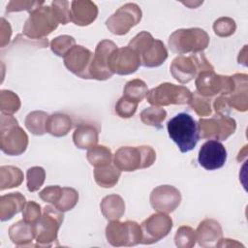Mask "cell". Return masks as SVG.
I'll use <instances>...</instances> for the list:
<instances>
[{
    "mask_svg": "<svg viewBox=\"0 0 248 248\" xmlns=\"http://www.w3.org/2000/svg\"><path fill=\"white\" fill-rule=\"evenodd\" d=\"M23 181V172L14 166H2L0 168V189L18 187Z\"/></svg>",
    "mask_w": 248,
    "mask_h": 248,
    "instance_id": "cell-29",
    "label": "cell"
},
{
    "mask_svg": "<svg viewBox=\"0 0 248 248\" xmlns=\"http://www.w3.org/2000/svg\"><path fill=\"white\" fill-rule=\"evenodd\" d=\"M104 217L108 221L119 220L125 212V202L123 199L116 194L105 197L100 204Z\"/></svg>",
    "mask_w": 248,
    "mask_h": 248,
    "instance_id": "cell-26",
    "label": "cell"
},
{
    "mask_svg": "<svg viewBox=\"0 0 248 248\" xmlns=\"http://www.w3.org/2000/svg\"><path fill=\"white\" fill-rule=\"evenodd\" d=\"M223 231L220 224L214 219H205L200 223L196 231V238L202 247L216 246L222 238Z\"/></svg>",
    "mask_w": 248,
    "mask_h": 248,
    "instance_id": "cell-19",
    "label": "cell"
},
{
    "mask_svg": "<svg viewBox=\"0 0 248 248\" xmlns=\"http://www.w3.org/2000/svg\"><path fill=\"white\" fill-rule=\"evenodd\" d=\"M41 206L34 201H30L26 202L23 210H22V217L23 220L29 224L35 225L41 218Z\"/></svg>",
    "mask_w": 248,
    "mask_h": 248,
    "instance_id": "cell-43",
    "label": "cell"
},
{
    "mask_svg": "<svg viewBox=\"0 0 248 248\" xmlns=\"http://www.w3.org/2000/svg\"><path fill=\"white\" fill-rule=\"evenodd\" d=\"M26 176L28 191L36 192L42 187L45 182L46 171L42 167H32L28 169Z\"/></svg>",
    "mask_w": 248,
    "mask_h": 248,
    "instance_id": "cell-39",
    "label": "cell"
},
{
    "mask_svg": "<svg viewBox=\"0 0 248 248\" xmlns=\"http://www.w3.org/2000/svg\"><path fill=\"white\" fill-rule=\"evenodd\" d=\"M156 160V152L151 146H123L114 154V165L123 171L146 169Z\"/></svg>",
    "mask_w": 248,
    "mask_h": 248,
    "instance_id": "cell-3",
    "label": "cell"
},
{
    "mask_svg": "<svg viewBox=\"0 0 248 248\" xmlns=\"http://www.w3.org/2000/svg\"><path fill=\"white\" fill-rule=\"evenodd\" d=\"M235 21L232 18L227 16L218 18L213 24L214 33L219 37H229L235 32Z\"/></svg>",
    "mask_w": 248,
    "mask_h": 248,
    "instance_id": "cell-41",
    "label": "cell"
},
{
    "mask_svg": "<svg viewBox=\"0 0 248 248\" xmlns=\"http://www.w3.org/2000/svg\"><path fill=\"white\" fill-rule=\"evenodd\" d=\"M93 53L82 46H75L64 56L65 67L81 78L90 79V65L93 59Z\"/></svg>",
    "mask_w": 248,
    "mask_h": 248,
    "instance_id": "cell-15",
    "label": "cell"
},
{
    "mask_svg": "<svg viewBox=\"0 0 248 248\" xmlns=\"http://www.w3.org/2000/svg\"><path fill=\"white\" fill-rule=\"evenodd\" d=\"M140 65L141 61L140 55L129 46L117 47L109 58L110 70L113 74L121 76L135 73Z\"/></svg>",
    "mask_w": 248,
    "mask_h": 248,
    "instance_id": "cell-17",
    "label": "cell"
},
{
    "mask_svg": "<svg viewBox=\"0 0 248 248\" xmlns=\"http://www.w3.org/2000/svg\"><path fill=\"white\" fill-rule=\"evenodd\" d=\"M73 127V122L69 115L64 113H54L49 115L46 122V132L54 137L66 136Z\"/></svg>",
    "mask_w": 248,
    "mask_h": 248,
    "instance_id": "cell-28",
    "label": "cell"
},
{
    "mask_svg": "<svg viewBox=\"0 0 248 248\" xmlns=\"http://www.w3.org/2000/svg\"><path fill=\"white\" fill-rule=\"evenodd\" d=\"M170 69L171 76L180 83L190 82L202 72L214 71L202 52L192 53L190 56L179 55L172 60Z\"/></svg>",
    "mask_w": 248,
    "mask_h": 248,
    "instance_id": "cell-5",
    "label": "cell"
},
{
    "mask_svg": "<svg viewBox=\"0 0 248 248\" xmlns=\"http://www.w3.org/2000/svg\"><path fill=\"white\" fill-rule=\"evenodd\" d=\"M196 231L188 226L180 227L174 235L175 245L180 248L193 247L196 243Z\"/></svg>",
    "mask_w": 248,
    "mask_h": 248,
    "instance_id": "cell-38",
    "label": "cell"
},
{
    "mask_svg": "<svg viewBox=\"0 0 248 248\" xmlns=\"http://www.w3.org/2000/svg\"><path fill=\"white\" fill-rule=\"evenodd\" d=\"M180 202V192L171 185L158 186L150 194L151 206L158 212L171 213L178 207Z\"/></svg>",
    "mask_w": 248,
    "mask_h": 248,
    "instance_id": "cell-16",
    "label": "cell"
},
{
    "mask_svg": "<svg viewBox=\"0 0 248 248\" xmlns=\"http://www.w3.org/2000/svg\"><path fill=\"white\" fill-rule=\"evenodd\" d=\"M199 135L202 139L226 140L236 129V122L227 115H216L210 118H201L198 122Z\"/></svg>",
    "mask_w": 248,
    "mask_h": 248,
    "instance_id": "cell-10",
    "label": "cell"
},
{
    "mask_svg": "<svg viewBox=\"0 0 248 248\" xmlns=\"http://www.w3.org/2000/svg\"><path fill=\"white\" fill-rule=\"evenodd\" d=\"M86 158L90 165L97 168L110 164L112 154L110 149L105 145H94L88 149Z\"/></svg>",
    "mask_w": 248,
    "mask_h": 248,
    "instance_id": "cell-31",
    "label": "cell"
},
{
    "mask_svg": "<svg viewBox=\"0 0 248 248\" xmlns=\"http://www.w3.org/2000/svg\"><path fill=\"white\" fill-rule=\"evenodd\" d=\"M78 201V193L70 187H63L59 201L53 205L61 212H66L73 209Z\"/></svg>",
    "mask_w": 248,
    "mask_h": 248,
    "instance_id": "cell-35",
    "label": "cell"
},
{
    "mask_svg": "<svg viewBox=\"0 0 248 248\" xmlns=\"http://www.w3.org/2000/svg\"><path fill=\"white\" fill-rule=\"evenodd\" d=\"M26 204L25 197L19 192L3 195L0 198V219L10 220L14 215L23 210Z\"/></svg>",
    "mask_w": 248,
    "mask_h": 248,
    "instance_id": "cell-22",
    "label": "cell"
},
{
    "mask_svg": "<svg viewBox=\"0 0 248 248\" xmlns=\"http://www.w3.org/2000/svg\"><path fill=\"white\" fill-rule=\"evenodd\" d=\"M146 99L149 104L157 107L185 105L190 103L192 92L183 85L164 82L148 91Z\"/></svg>",
    "mask_w": 248,
    "mask_h": 248,
    "instance_id": "cell-8",
    "label": "cell"
},
{
    "mask_svg": "<svg viewBox=\"0 0 248 248\" xmlns=\"http://www.w3.org/2000/svg\"><path fill=\"white\" fill-rule=\"evenodd\" d=\"M106 236L112 246H135L141 242L142 232L135 221H110L106 228Z\"/></svg>",
    "mask_w": 248,
    "mask_h": 248,
    "instance_id": "cell-9",
    "label": "cell"
},
{
    "mask_svg": "<svg viewBox=\"0 0 248 248\" xmlns=\"http://www.w3.org/2000/svg\"><path fill=\"white\" fill-rule=\"evenodd\" d=\"M116 48L117 46L109 40H103L97 45L89 70L91 78L106 80L113 76L109 67V58Z\"/></svg>",
    "mask_w": 248,
    "mask_h": 248,
    "instance_id": "cell-13",
    "label": "cell"
},
{
    "mask_svg": "<svg viewBox=\"0 0 248 248\" xmlns=\"http://www.w3.org/2000/svg\"><path fill=\"white\" fill-rule=\"evenodd\" d=\"M213 108L218 115H227L231 112V105L228 95L221 94L214 100Z\"/></svg>",
    "mask_w": 248,
    "mask_h": 248,
    "instance_id": "cell-46",
    "label": "cell"
},
{
    "mask_svg": "<svg viewBox=\"0 0 248 248\" xmlns=\"http://www.w3.org/2000/svg\"><path fill=\"white\" fill-rule=\"evenodd\" d=\"M63 212L55 206L46 205L40 220L34 225L35 239L39 246H51L57 240L58 230L63 222Z\"/></svg>",
    "mask_w": 248,
    "mask_h": 248,
    "instance_id": "cell-7",
    "label": "cell"
},
{
    "mask_svg": "<svg viewBox=\"0 0 248 248\" xmlns=\"http://www.w3.org/2000/svg\"><path fill=\"white\" fill-rule=\"evenodd\" d=\"M183 4L188 6L189 8H197L199 5L202 4V2H197V3H195V2L194 3L193 2H183Z\"/></svg>",
    "mask_w": 248,
    "mask_h": 248,
    "instance_id": "cell-50",
    "label": "cell"
},
{
    "mask_svg": "<svg viewBox=\"0 0 248 248\" xmlns=\"http://www.w3.org/2000/svg\"><path fill=\"white\" fill-rule=\"evenodd\" d=\"M198 161L200 166L207 170H218L227 161V150L220 141L209 140L202 145Z\"/></svg>",
    "mask_w": 248,
    "mask_h": 248,
    "instance_id": "cell-18",
    "label": "cell"
},
{
    "mask_svg": "<svg viewBox=\"0 0 248 248\" xmlns=\"http://www.w3.org/2000/svg\"><path fill=\"white\" fill-rule=\"evenodd\" d=\"M121 170L113 164L103 167H97L94 170V178L96 183L103 188H111L117 184Z\"/></svg>",
    "mask_w": 248,
    "mask_h": 248,
    "instance_id": "cell-27",
    "label": "cell"
},
{
    "mask_svg": "<svg viewBox=\"0 0 248 248\" xmlns=\"http://www.w3.org/2000/svg\"><path fill=\"white\" fill-rule=\"evenodd\" d=\"M234 85L232 77L217 75L214 71L202 72L196 78L197 92L205 97H211L218 93L229 95L233 91Z\"/></svg>",
    "mask_w": 248,
    "mask_h": 248,
    "instance_id": "cell-11",
    "label": "cell"
},
{
    "mask_svg": "<svg viewBox=\"0 0 248 248\" xmlns=\"http://www.w3.org/2000/svg\"><path fill=\"white\" fill-rule=\"evenodd\" d=\"M9 236L13 243L17 246H26L35 238L34 225L23 219L13 224L9 229Z\"/></svg>",
    "mask_w": 248,
    "mask_h": 248,
    "instance_id": "cell-25",
    "label": "cell"
},
{
    "mask_svg": "<svg viewBox=\"0 0 248 248\" xmlns=\"http://www.w3.org/2000/svg\"><path fill=\"white\" fill-rule=\"evenodd\" d=\"M209 44L208 34L201 28L178 29L169 38V46L172 52L180 55L202 52Z\"/></svg>",
    "mask_w": 248,
    "mask_h": 248,
    "instance_id": "cell-4",
    "label": "cell"
},
{
    "mask_svg": "<svg viewBox=\"0 0 248 248\" xmlns=\"http://www.w3.org/2000/svg\"><path fill=\"white\" fill-rule=\"evenodd\" d=\"M168 133L182 153L193 150L200 139L198 124L194 118L185 112L173 116L167 123Z\"/></svg>",
    "mask_w": 248,
    "mask_h": 248,
    "instance_id": "cell-1",
    "label": "cell"
},
{
    "mask_svg": "<svg viewBox=\"0 0 248 248\" xmlns=\"http://www.w3.org/2000/svg\"><path fill=\"white\" fill-rule=\"evenodd\" d=\"M167 116V111L161 107L152 106L143 109L140 112V120L143 124L155 127L157 129L162 128V123Z\"/></svg>",
    "mask_w": 248,
    "mask_h": 248,
    "instance_id": "cell-33",
    "label": "cell"
},
{
    "mask_svg": "<svg viewBox=\"0 0 248 248\" xmlns=\"http://www.w3.org/2000/svg\"><path fill=\"white\" fill-rule=\"evenodd\" d=\"M44 5V2L41 1H10L7 5L6 12L12 13V12H20V11H28L31 13L33 10L41 7Z\"/></svg>",
    "mask_w": 248,
    "mask_h": 248,
    "instance_id": "cell-44",
    "label": "cell"
},
{
    "mask_svg": "<svg viewBox=\"0 0 248 248\" xmlns=\"http://www.w3.org/2000/svg\"><path fill=\"white\" fill-rule=\"evenodd\" d=\"M76 46V41L72 36L69 35H61L54 38L50 42V48L52 52H54L58 56H65L71 48Z\"/></svg>",
    "mask_w": 248,
    "mask_h": 248,
    "instance_id": "cell-36",
    "label": "cell"
},
{
    "mask_svg": "<svg viewBox=\"0 0 248 248\" xmlns=\"http://www.w3.org/2000/svg\"><path fill=\"white\" fill-rule=\"evenodd\" d=\"M247 46H244L243 49L239 52V55H238V58H237V61L239 64H242L244 66L247 65V55H246V50H247Z\"/></svg>",
    "mask_w": 248,
    "mask_h": 248,
    "instance_id": "cell-49",
    "label": "cell"
},
{
    "mask_svg": "<svg viewBox=\"0 0 248 248\" xmlns=\"http://www.w3.org/2000/svg\"><path fill=\"white\" fill-rule=\"evenodd\" d=\"M28 145V136L18 125L17 120L9 114L1 115L0 147L1 150L10 155L22 154Z\"/></svg>",
    "mask_w": 248,
    "mask_h": 248,
    "instance_id": "cell-2",
    "label": "cell"
},
{
    "mask_svg": "<svg viewBox=\"0 0 248 248\" xmlns=\"http://www.w3.org/2000/svg\"><path fill=\"white\" fill-rule=\"evenodd\" d=\"M99 132L97 128L91 124H79L74 134L73 140L75 145L79 149H89L97 144Z\"/></svg>",
    "mask_w": 248,
    "mask_h": 248,
    "instance_id": "cell-24",
    "label": "cell"
},
{
    "mask_svg": "<svg viewBox=\"0 0 248 248\" xmlns=\"http://www.w3.org/2000/svg\"><path fill=\"white\" fill-rule=\"evenodd\" d=\"M72 21L79 26L91 24L97 17L98 8L92 1L78 0L71 2Z\"/></svg>",
    "mask_w": 248,
    "mask_h": 248,
    "instance_id": "cell-20",
    "label": "cell"
},
{
    "mask_svg": "<svg viewBox=\"0 0 248 248\" xmlns=\"http://www.w3.org/2000/svg\"><path fill=\"white\" fill-rule=\"evenodd\" d=\"M193 110L199 116H208L211 113V102L210 97H205L198 93L197 91L192 93V99L189 103Z\"/></svg>",
    "mask_w": 248,
    "mask_h": 248,
    "instance_id": "cell-37",
    "label": "cell"
},
{
    "mask_svg": "<svg viewBox=\"0 0 248 248\" xmlns=\"http://www.w3.org/2000/svg\"><path fill=\"white\" fill-rule=\"evenodd\" d=\"M139 103L122 96L115 105V112L122 118H130L137 111Z\"/></svg>",
    "mask_w": 248,
    "mask_h": 248,
    "instance_id": "cell-42",
    "label": "cell"
},
{
    "mask_svg": "<svg viewBox=\"0 0 248 248\" xmlns=\"http://www.w3.org/2000/svg\"><path fill=\"white\" fill-rule=\"evenodd\" d=\"M234 79V89L229 94L231 108L238 111H246L248 109V79L246 74H235L232 76Z\"/></svg>",
    "mask_w": 248,
    "mask_h": 248,
    "instance_id": "cell-21",
    "label": "cell"
},
{
    "mask_svg": "<svg viewBox=\"0 0 248 248\" xmlns=\"http://www.w3.org/2000/svg\"><path fill=\"white\" fill-rule=\"evenodd\" d=\"M58 23L51 7L41 6L30 13L23 26V34L31 39H43L55 30Z\"/></svg>",
    "mask_w": 248,
    "mask_h": 248,
    "instance_id": "cell-6",
    "label": "cell"
},
{
    "mask_svg": "<svg viewBox=\"0 0 248 248\" xmlns=\"http://www.w3.org/2000/svg\"><path fill=\"white\" fill-rule=\"evenodd\" d=\"M148 88L146 83L139 78L132 79L125 84L123 96L134 102L140 103L147 95Z\"/></svg>",
    "mask_w": 248,
    "mask_h": 248,
    "instance_id": "cell-32",
    "label": "cell"
},
{
    "mask_svg": "<svg viewBox=\"0 0 248 248\" xmlns=\"http://www.w3.org/2000/svg\"><path fill=\"white\" fill-rule=\"evenodd\" d=\"M52 12L61 24H67L72 21V14L70 8V2L68 1H53L51 3Z\"/></svg>",
    "mask_w": 248,
    "mask_h": 248,
    "instance_id": "cell-40",
    "label": "cell"
},
{
    "mask_svg": "<svg viewBox=\"0 0 248 248\" xmlns=\"http://www.w3.org/2000/svg\"><path fill=\"white\" fill-rule=\"evenodd\" d=\"M141 65L154 68L162 65L168 58V50L162 41L154 39L151 45L140 54Z\"/></svg>",
    "mask_w": 248,
    "mask_h": 248,
    "instance_id": "cell-23",
    "label": "cell"
},
{
    "mask_svg": "<svg viewBox=\"0 0 248 248\" xmlns=\"http://www.w3.org/2000/svg\"><path fill=\"white\" fill-rule=\"evenodd\" d=\"M142 244H152L169 234L172 228V220L166 213H155L144 220L141 225Z\"/></svg>",
    "mask_w": 248,
    "mask_h": 248,
    "instance_id": "cell-14",
    "label": "cell"
},
{
    "mask_svg": "<svg viewBox=\"0 0 248 248\" xmlns=\"http://www.w3.org/2000/svg\"><path fill=\"white\" fill-rule=\"evenodd\" d=\"M0 42H1V46L4 47L11 39L12 35V29L11 25L8 21L5 20V18H1V26H0Z\"/></svg>",
    "mask_w": 248,
    "mask_h": 248,
    "instance_id": "cell-47",
    "label": "cell"
},
{
    "mask_svg": "<svg viewBox=\"0 0 248 248\" xmlns=\"http://www.w3.org/2000/svg\"><path fill=\"white\" fill-rule=\"evenodd\" d=\"M62 194V188L58 185L47 186L39 193V197L46 202H49L54 205L60 199Z\"/></svg>",
    "mask_w": 248,
    "mask_h": 248,
    "instance_id": "cell-45",
    "label": "cell"
},
{
    "mask_svg": "<svg viewBox=\"0 0 248 248\" xmlns=\"http://www.w3.org/2000/svg\"><path fill=\"white\" fill-rule=\"evenodd\" d=\"M20 108L18 96L10 90H1L0 92V109L3 114L13 115Z\"/></svg>",
    "mask_w": 248,
    "mask_h": 248,
    "instance_id": "cell-34",
    "label": "cell"
},
{
    "mask_svg": "<svg viewBox=\"0 0 248 248\" xmlns=\"http://www.w3.org/2000/svg\"><path fill=\"white\" fill-rule=\"evenodd\" d=\"M48 114L42 110H35L25 118V127L29 132L36 136H42L46 132V122Z\"/></svg>",
    "mask_w": 248,
    "mask_h": 248,
    "instance_id": "cell-30",
    "label": "cell"
},
{
    "mask_svg": "<svg viewBox=\"0 0 248 248\" xmlns=\"http://www.w3.org/2000/svg\"><path fill=\"white\" fill-rule=\"evenodd\" d=\"M141 19V10L135 3H127L120 7L107 21L106 26L115 35L127 34Z\"/></svg>",
    "mask_w": 248,
    "mask_h": 248,
    "instance_id": "cell-12",
    "label": "cell"
},
{
    "mask_svg": "<svg viewBox=\"0 0 248 248\" xmlns=\"http://www.w3.org/2000/svg\"><path fill=\"white\" fill-rule=\"evenodd\" d=\"M217 247H226V246H231V247H238V246H243L239 242L233 240V239H229V238H221L219 242L216 245Z\"/></svg>",
    "mask_w": 248,
    "mask_h": 248,
    "instance_id": "cell-48",
    "label": "cell"
}]
</instances>
